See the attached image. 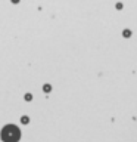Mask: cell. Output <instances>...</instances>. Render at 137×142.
Returning a JSON list of instances; mask_svg holds the SVG:
<instances>
[{
  "instance_id": "cell-1",
  "label": "cell",
  "mask_w": 137,
  "mask_h": 142,
  "mask_svg": "<svg viewBox=\"0 0 137 142\" xmlns=\"http://www.w3.org/2000/svg\"><path fill=\"white\" fill-rule=\"evenodd\" d=\"M21 138V132L16 126H4L1 130V139L4 142H18Z\"/></svg>"
}]
</instances>
